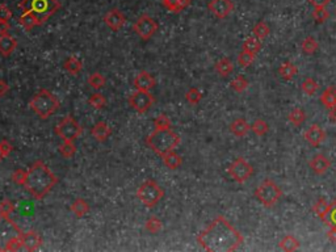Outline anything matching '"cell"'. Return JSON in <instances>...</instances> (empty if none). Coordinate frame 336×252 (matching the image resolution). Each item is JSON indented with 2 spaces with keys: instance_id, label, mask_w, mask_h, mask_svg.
I'll use <instances>...</instances> for the list:
<instances>
[{
  "instance_id": "44dd1931",
  "label": "cell",
  "mask_w": 336,
  "mask_h": 252,
  "mask_svg": "<svg viewBox=\"0 0 336 252\" xmlns=\"http://www.w3.org/2000/svg\"><path fill=\"white\" fill-rule=\"evenodd\" d=\"M250 130H251L250 124H248L244 118H236V120H234V121L231 122L230 131L234 134L235 137L238 138L246 137Z\"/></svg>"
},
{
  "instance_id": "ac0fdd59",
  "label": "cell",
  "mask_w": 336,
  "mask_h": 252,
  "mask_svg": "<svg viewBox=\"0 0 336 252\" xmlns=\"http://www.w3.org/2000/svg\"><path fill=\"white\" fill-rule=\"evenodd\" d=\"M42 246V238L34 230L23 234V248L27 251H35Z\"/></svg>"
},
{
  "instance_id": "8d00e7d4",
  "label": "cell",
  "mask_w": 336,
  "mask_h": 252,
  "mask_svg": "<svg viewBox=\"0 0 336 252\" xmlns=\"http://www.w3.org/2000/svg\"><path fill=\"white\" fill-rule=\"evenodd\" d=\"M88 104L91 106H94L95 109H102L106 105V98L105 96L100 92H95L94 94H91L88 98Z\"/></svg>"
},
{
  "instance_id": "277c9868",
  "label": "cell",
  "mask_w": 336,
  "mask_h": 252,
  "mask_svg": "<svg viewBox=\"0 0 336 252\" xmlns=\"http://www.w3.org/2000/svg\"><path fill=\"white\" fill-rule=\"evenodd\" d=\"M181 138L172 129H155L146 138V145L159 157L175 150L180 145Z\"/></svg>"
},
{
  "instance_id": "ee69618b",
  "label": "cell",
  "mask_w": 336,
  "mask_h": 252,
  "mask_svg": "<svg viewBox=\"0 0 336 252\" xmlns=\"http://www.w3.org/2000/svg\"><path fill=\"white\" fill-rule=\"evenodd\" d=\"M323 222H325L327 226H330V227H336V200L334 201L333 204H330V208H329V212H327V214L325 216V218H323Z\"/></svg>"
},
{
  "instance_id": "4dcf8cb0",
  "label": "cell",
  "mask_w": 336,
  "mask_h": 252,
  "mask_svg": "<svg viewBox=\"0 0 336 252\" xmlns=\"http://www.w3.org/2000/svg\"><path fill=\"white\" fill-rule=\"evenodd\" d=\"M260 49H262V39L255 37V35L248 37L243 43V50L250 51V53H254V54H256Z\"/></svg>"
},
{
  "instance_id": "74e56055",
  "label": "cell",
  "mask_w": 336,
  "mask_h": 252,
  "mask_svg": "<svg viewBox=\"0 0 336 252\" xmlns=\"http://www.w3.org/2000/svg\"><path fill=\"white\" fill-rule=\"evenodd\" d=\"M230 86L235 92L242 94V92H244V91L248 88V80H247L244 76H242V75H238V76L230 83Z\"/></svg>"
},
{
  "instance_id": "f546056e",
  "label": "cell",
  "mask_w": 336,
  "mask_h": 252,
  "mask_svg": "<svg viewBox=\"0 0 336 252\" xmlns=\"http://www.w3.org/2000/svg\"><path fill=\"white\" fill-rule=\"evenodd\" d=\"M280 248L288 252L297 251L298 248H300V240L293 235H286L284 236V239L280 242Z\"/></svg>"
},
{
  "instance_id": "f5cc1de1",
  "label": "cell",
  "mask_w": 336,
  "mask_h": 252,
  "mask_svg": "<svg viewBox=\"0 0 336 252\" xmlns=\"http://www.w3.org/2000/svg\"><path fill=\"white\" fill-rule=\"evenodd\" d=\"M331 0H309V3L313 5L314 8L319 7H327Z\"/></svg>"
},
{
  "instance_id": "9f6ffc18",
  "label": "cell",
  "mask_w": 336,
  "mask_h": 252,
  "mask_svg": "<svg viewBox=\"0 0 336 252\" xmlns=\"http://www.w3.org/2000/svg\"><path fill=\"white\" fill-rule=\"evenodd\" d=\"M327 236H329V239L333 242V243H336V227H330L329 232H327Z\"/></svg>"
},
{
  "instance_id": "836d02e7",
  "label": "cell",
  "mask_w": 336,
  "mask_h": 252,
  "mask_svg": "<svg viewBox=\"0 0 336 252\" xmlns=\"http://www.w3.org/2000/svg\"><path fill=\"white\" fill-rule=\"evenodd\" d=\"M252 33H254L255 37H258V38L260 39H264L269 35L270 29L266 21H259V23L254 27V29H252Z\"/></svg>"
},
{
  "instance_id": "d590c367",
  "label": "cell",
  "mask_w": 336,
  "mask_h": 252,
  "mask_svg": "<svg viewBox=\"0 0 336 252\" xmlns=\"http://www.w3.org/2000/svg\"><path fill=\"white\" fill-rule=\"evenodd\" d=\"M251 129H252V131L258 137H263V135H266L269 131V125L264 120H262V118H258V120H255V122L251 126Z\"/></svg>"
},
{
  "instance_id": "4fadbf2b",
  "label": "cell",
  "mask_w": 336,
  "mask_h": 252,
  "mask_svg": "<svg viewBox=\"0 0 336 252\" xmlns=\"http://www.w3.org/2000/svg\"><path fill=\"white\" fill-rule=\"evenodd\" d=\"M104 23L110 31L118 32L120 29L125 27L126 24V16L121 12V9L118 8H112L106 12L104 16Z\"/></svg>"
},
{
  "instance_id": "e575fe53",
  "label": "cell",
  "mask_w": 336,
  "mask_h": 252,
  "mask_svg": "<svg viewBox=\"0 0 336 252\" xmlns=\"http://www.w3.org/2000/svg\"><path fill=\"white\" fill-rule=\"evenodd\" d=\"M145 228L149 232H151V234H158V232L161 231L162 228H163V223H162V220H159L158 217L153 216V217H150L149 220H146Z\"/></svg>"
},
{
  "instance_id": "7c38bea8",
  "label": "cell",
  "mask_w": 336,
  "mask_h": 252,
  "mask_svg": "<svg viewBox=\"0 0 336 252\" xmlns=\"http://www.w3.org/2000/svg\"><path fill=\"white\" fill-rule=\"evenodd\" d=\"M129 104L138 113H146L153 106L154 97L150 91L137 90L129 96Z\"/></svg>"
},
{
  "instance_id": "b9f144b4",
  "label": "cell",
  "mask_w": 336,
  "mask_h": 252,
  "mask_svg": "<svg viewBox=\"0 0 336 252\" xmlns=\"http://www.w3.org/2000/svg\"><path fill=\"white\" fill-rule=\"evenodd\" d=\"M185 98H187V101L189 102V104H192V105H197V104L201 101V98H202V94H201V91H200L199 88L192 87V88H189V90L187 91Z\"/></svg>"
},
{
  "instance_id": "5bb4252c",
  "label": "cell",
  "mask_w": 336,
  "mask_h": 252,
  "mask_svg": "<svg viewBox=\"0 0 336 252\" xmlns=\"http://www.w3.org/2000/svg\"><path fill=\"white\" fill-rule=\"evenodd\" d=\"M209 11L218 19H226L234 9V4L231 0H210L207 4Z\"/></svg>"
},
{
  "instance_id": "d6986e66",
  "label": "cell",
  "mask_w": 336,
  "mask_h": 252,
  "mask_svg": "<svg viewBox=\"0 0 336 252\" xmlns=\"http://www.w3.org/2000/svg\"><path fill=\"white\" fill-rule=\"evenodd\" d=\"M16 47H17V39L13 35L9 33L0 34V54L3 57H9L16 50Z\"/></svg>"
},
{
  "instance_id": "cb8c5ba5",
  "label": "cell",
  "mask_w": 336,
  "mask_h": 252,
  "mask_svg": "<svg viewBox=\"0 0 336 252\" xmlns=\"http://www.w3.org/2000/svg\"><path fill=\"white\" fill-rule=\"evenodd\" d=\"M63 67H65V70H66L68 74L78 75L80 74L83 70V62L79 58H76L75 55H71V57H68V58L65 61Z\"/></svg>"
},
{
  "instance_id": "7bdbcfd3",
  "label": "cell",
  "mask_w": 336,
  "mask_h": 252,
  "mask_svg": "<svg viewBox=\"0 0 336 252\" xmlns=\"http://www.w3.org/2000/svg\"><path fill=\"white\" fill-rule=\"evenodd\" d=\"M301 90L305 92L306 94H309V96H313L315 92H317L318 90H319V84H318L314 79L311 78H307L303 80V83H302L301 86Z\"/></svg>"
},
{
  "instance_id": "7dc6e473",
  "label": "cell",
  "mask_w": 336,
  "mask_h": 252,
  "mask_svg": "<svg viewBox=\"0 0 336 252\" xmlns=\"http://www.w3.org/2000/svg\"><path fill=\"white\" fill-rule=\"evenodd\" d=\"M329 17H330V12L326 9V7L314 8L313 19L315 20L317 23H319V24L325 23L326 20H329Z\"/></svg>"
},
{
  "instance_id": "83f0119b",
  "label": "cell",
  "mask_w": 336,
  "mask_h": 252,
  "mask_svg": "<svg viewBox=\"0 0 336 252\" xmlns=\"http://www.w3.org/2000/svg\"><path fill=\"white\" fill-rule=\"evenodd\" d=\"M162 159H163V163H165L169 169H177L180 165H181V163H183V159H181V157H180L179 154L175 153V150H172L169 153L165 154V155L162 157Z\"/></svg>"
},
{
  "instance_id": "ba28073f",
  "label": "cell",
  "mask_w": 336,
  "mask_h": 252,
  "mask_svg": "<svg viewBox=\"0 0 336 252\" xmlns=\"http://www.w3.org/2000/svg\"><path fill=\"white\" fill-rule=\"evenodd\" d=\"M281 196L282 190L280 189V187L270 180V179H266L263 183H260V185L255 190V197L266 208L274 206L278 202V200L281 198Z\"/></svg>"
},
{
  "instance_id": "60d3db41",
  "label": "cell",
  "mask_w": 336,
  "mask_h": 252,
  "mask_svg": "<svg viewBox=\"0 0 336 252\" xmlns=\"http://www.w3.org/2000/svg\"><path fill=\"white\" fill-rule=\"evenodd\" d=\"M58 150L63 158H68V159L74 157L75 153H76V147H75L74 142L63 141V143L59 146Z\"/></svg>"
},
{
  "instance_id": "1f68e13d",
  "label": "cell",
  "mask_w": 336,
  "mask_h": 252,
  "mask_svg": "<svg viewBox=\"0 0 336 252\" xmlns=\"http://www.w3.org/2000/svg\"><path fill=\"white\" fill-rule=\"evenodd\" d=\"M288 118H289L290 124H293L294 126H301L306 120V113L301 108H294L289 113Z\"/></svg>"
},
{
  "instance_id": "4316f807",
  "label": "cell",
  "mask_w": 336,
  "mask_h": 252,
  "mask_svg": "<svg viewBox=\"0 0 336 252\" xmlns=\"http://www.w3.org/2000/svg\"><path fill=\"white\" fill-rule=\"evenodd\" d=\"M297 72H298L297 67L294 66L290 61L282 62L280 68H278V74H280V76H281L284 80H290V79H293L294 76L297 75Z\"/></svg>"
},
{
  "instance_id": "3957f363",
  "label": "cell",
  "mask_w": 336,
  "mask_h": 252,
  "mask_svg": "<svg viewBox=\"0 0 336 252\" xmlns=\"http://www.w3.org/2000/svg\"><path fill=\"white\" fill-rule=\"evenodd\" d=\"M21 228L8 216L0 214V251H19L23 248Z\"/></svg>"
},
{
  "instance_id": "db71d44e",
  "label": "cell",
  "mask_w": 336,
  "mask_h": 252,
  "mask_svg": "<svg viewBox=\"0 0 336 252\" xmlns=\"http://www.w3.org/2000/svg\"><path fill=\"white\" fill-rule=\"evenodd\" d=\"M9 92V86H8V83L5 82V80H3V79H0V97H3L4 94H8Z\"/></svg>"
},
{
  "instance_id": "8fae6325",
  "label": "cell",
  "mask_w": 336,
  "mask_h": 252,
  "mask_svg": "<svg viewBox=\"0 0 336 252\" xmlns=\"http://www.w3.org/2000/svg\"><path fill=\"white\" fill-rule=\"evenodd\" d=\"M158 28H159V25H158L157 21L149 15L139 16L137 21H135L133 25L134 32L137 33L138 37H141V38L145 39V41L150 39L155 33H157Z\"/></svg>"
},
{
  "instance_id": "6da1fadb",
  "label": "cell",
  "mask_w": 336,
  "mask_h": 252,
  "mask_svg": "<svg viewBox=\"0 0 336 252\" xmlns=\"http://www.w3.org/2000/svg\"><path fill=\"white\" fill-rule=\"evenodd\" d=\"M197 242L209 252H231L243 243L242 234L223 216H218L197 236Z\"/></svg>"
},
{
  "instance_id": "d4e9b609",
  "label": "cell",
  "mask_w": 336,
  "mask_h": 252,
  "mask_svg": "<svg viewBox=\"0 0 336 252\" xmlns=\"http://www.w3.org/2000/svg\"><path fill=\"white\" fill-rule=\"evenodd\" d=\"M321 102L327 108L331 109L334 106H336V88L334 86L327 87L321 96Z\"/></svg>"
},
{
  "instance_id": "603a6c76",
  "label": "cell",
  "mask_w": 336,
  "mask_h": 252,
  "mask_svg": "<svg viewBox=\"0 0 336 252\" xmlns=\"http://www.w3.org/2000/svg\"><path fill=\"white\" fill-rule=\"evenodd\" d=\"M70 210L76 218H83L90 212V205L87 204V201L84 198H76L70 206Z\"/></svg>"
},
{
  "instance_id": "680465c9",
  "label": "cell",
  "mask_w": 336,
  "mask_h": 252,
  "mask_svg": "<svg viewBox=\"0 0 336 252\" xmlns=\"http://www.w3.org/2000/svg\"><path fill=\"white\" fill-rule=\"evenodd\" d=\"M4 158H5V157H4L3 151H1V147H0V163H1V160H3Z\"/></svg>"
},
{
  "instance_id": "e0dca14e",
  "label": "cell",
  "mask_w": 336,
  "mask_h": 252,
  "mask_svg": "<svg viewBox=\"0 0 336 252\" xmlns=\"http://www.w3.org/2000/svg\"><path fill=\"white\" fill-rule=\"evenodd\" d=\"M330 167H331V161L323 154H317L310 160V168L315 175H323L329 171Z\"/></svg>"
},
{
  "instance_id": "681fc988",
  "label": "cell",
  "mask_w": 336,
  "mask_h": 252,
  "mask_svg": "<svg viewBox=\"0 0 336 252\" xmlns=\"http://www.w3.org/2000/svg\"><path fill=\"white\" fill-rule=\"evenodd\" d=\"M12 180H13V183L17 185H23L25 184V180H27V171L25 169H16L15 172L12 173Z\"/></svg>"
},
{
  "instance_id": "f35d334b",
  "label": "cell",
  "mask_w": 336,
  "mask_h": 252,
  "mask_svg": "<svg viewBox=\"0 0 336 252\" xmlns=\"http://www.w3.org/2000/svg\"><path fill=\"white\" fill-rule=\"evenodd\" d=\"M329 208L330 205L326 202V200H323V198H319V200L314 204L313 206V212L315 216H318L321 220H323L325 218V216L327 214V212H329Z\"/></svg>"
},
{
  "instance_id": "c3c4849f",
  "label": "cell",
  "mask_w": 336,
  "mask_h": 252,
  "mask_svg": "<svg viewBox=\"0 0 336 252\" xmlns=\"http://www.w3.org/2000/svg\"><path fill=\"white\" fill-rule=\"evenodd\" d=\"M13 212H15V205H13V202L9 198H4L0 202V214L9 217Z\"/></svg>"
},
{
  "instance_id": "f6af8a7d",
  "label": "cell",
  "mask_w": 336,
  "mask_h": 252,
  "mask_svg": "<svg viewBox=\"0 0 336 252\" xmlns=\"http://www.w3.org/2000/svg\"><path fill=\"white\" fill-rule=\"evenodd\" d=\"M255 55L256 54H254V53H250V51L247 50H242L240 51V54L238 55V63L242 67H248L250 64L254 63Z\"/></svg>"
},
{
  "instance_id": "9c48e42d",
  "label": "cell",
  "mask_w": 336,
  "mask_h": 252,
  "mask_svg": "<svg viewBox=\"0 0 336 252\" xmlns=\"http://www.w3.org/2000/svg\"><path fill=\"white\" fill-rule=\"evenodd\" d=\"M82 131V125L72 116H66L55 126V134L67 142H74L76 138H79Z\"/></svg>"
},
{
  "instance_id": "f907efd6",
  "label": "cell",
  "mask_w": 336,
  "mask_h": 252,
  "mask_svg": "<svg viewBox=\"0 0 336 252\" xmlns=\"http://www.w3.org/2000/svg\"><path fill=\"white\" fill-rule=\"evenodd\" d=\"M12 19V11L5 5L0 4V21H9Z\"/></svg>"
},
{
  "instance_id": "52a82bcc",
  "label": "cell",
  "mask_w": 336,
  "mask_h": 252,
  "mask_svg": "<svg viewBox=\"0 0 336 252\" xmlns=\"http://www.w3.org/2000/svg\"><path fill=\"white\" fill-rule=\"evenodd\" d=\"M137 197L146 208H155L165 197V190L159 187L157 181L147 179L137 189Z\"/></svg>"
},
{
  "instance_id": "2e32d148",
  "label": "cell",
  "mask_w": 336,
  "mask_h": 252,
  "mask_svg": "<svg viewBox=\"0 0 336 252\" xmlns=\"http://www.w3.org/2000/svg\"><path fill=\"white\" fill-rule=\"evenodd\" d=\"M303 137H305V139L309 142L310 145L317 147V146L321 145L322 142L326 139V131L319 125H311L309 129L306 130Z\"/></svg>"
},
{
  "instance_id": "484cf974",
  "label": "cell",
  "mask_w": 336,
  "mask_h": 252,
  "mask_svg": "<svg viewBox=\"0 0 336 252\" xmlns=\"http://www.w3.org/2000/svg\"><path fill=\"white\" fill-rule=\"evenodd\" d=\"M19 23L25 31H32L34 27H41L37 17L31 12H23V15L20 16Z\"/></svg>"
},
{
  "instance_id": "ab89813d",
  "label": "cell",
  "mask_w": 336,
  "mask_h": 252,
  "mask_svg": "<svg viewBox=\"0 0 336 252\" xmlns=\"http://www.w3.org/2000/svg\"><path fill=\"white\" fill-rule=\"evenodd\" d=\"M302 51L305 53V54H314L315 51H317L318 49V41L315 38H313V37H306L303 41H302Z\"/></svg>"
},
{
  "instance_id": "5b68a950",
  "label": "cell",
  "mask_w": 336,
  "mask_h": 252,
  "mask_svg": "<svg viewBox=\"0 0 336 252\" xmlns=\"http://www.w3.org/2000/svg\"><path fill=\"white\" fill-rule=\"evenodd\" d=\"M59 0H21L19 8L23 12H31L37 17L39 25H43L55 12L61 9Z\"/></svg>"
},
{
  "instance_id": "30bf717a",
  "label": "cell",
  "mask_w": 336,
  "mask_h": 252,
  "mask_svg": "<svg viewBox=\"0 0 336 252\" xmlns=\"http://www.w3.org/2000/svg\"><path fill=\"white\" fill-rule=\"evenodd\" d=\"M227 172L236 183H246L254 175V168L244 158H238L231 163Z\"/></svg>"
},
{
  "instance_id": "8992f818",
  "label": "cell",
  "mask_w": 336,
  "mask_h": 252,
  "mask_svg": "<svg viewBox=\"0 0 336 252\" xmlns=\"http://www.w3.org/2000/svg\"><path fill=\"white\" fill-rule=\"evenodd\" d=\"M59 100L55 97L54 94H51L49 90H39L37 94L32 97L29 101V106L31 109L38 116L41 120H46L50 116L59 109Z\"/></svg>"
},
{
  "instance_id": "11a10c76",
  "label": "cell",
  "mask_w": 336,
  "mask_h": 252,
  "mask_svg": "<svg viewBox=\"0 0 336 252\" xmlns=\"http://www.w3.org/2000/svg\"><path fill=\"white\" fill-rule=\"evenodd\" d=\"M11 29V24L9 21H0V34L8 33Z\"/></svg>"
},
{
  "instance_id": "9a60e30c",
  "label": "cell",
  "mask_w": 336,
  "mask_h": 252,
  "mask_svg": "<svg viewBox=\"0 0 336 252\" xmlns=\"http://www.w3.org/2000/svg\"><path fill=\"white\" fill-rule=\"evenodd\" d=\"M135 90H141V91H150L153 90L157 82L149 71H141L139 74L134 78L133 82Z\"/></svg>"
},
{
  "instance_id": "7402d4cb",
  "label": "cell",
  "mask_w": 336,
  "mask_h": 252,
  "mask_svg": "<svg viewBox=\"0 0 336 252\" xmlns=\"http://www.w3.org/2000/svg\"><path fill=\"white\" fill-rule=\"evenodd\" d=\"M192 0H162L163 7L171 13H180L191 5Z\"/></svg>"
},
{
  "instance_id": "ffe728a7",
  "label": "cell",
  "mask_w": 336,
  "mask_h": 252,
  "mask_svg": "<svg viewBox=\"0 0 336 252\" xmlns=\"http://www.w3.org/2000/svg\"><path fill=\"white\" fill-rule=\"evenodd\" d=\"M91 134L98 142H105L110 137L112 129H110V126L106 122L100 121L98 124H95L94 127L91 129Z\"/></svg>"
},
{
  "instance_id": "d6a6232c",
  "label": "cell",
  "mask_w": 336,
  "mask_h": 252,
  "mask_svg": "<svg viewBox=\"0 0 336 252\" xmlns=\"http://www.w3.org/2000/svg\"><path fill=\"white\" fill-rule=\"evenodd\" d=\"M87 82H88V84H90L94 90L98 91L105 86L106 79H105V76L100 74V72H94L92 75H90V78H88Z\"/></svg>"
},
{
  "instance_id": "7a4b0ae2",
  "label": "cell",
  "mask_w": 336,
  "mask_h": 252,
  "mask_svg": "<svg viewBox=\"0 0 336 252\" xmlns=\"http://www.w3.org/2000/svg\"><path fill=\"white\" fill-rule=\"evenodd\" d=\"M58 183V177L42 160L34 161L27 171V180L24 187L28 189L33 198L42 200L53 187Z\"/></svg>"
},
{
  "instance_id": "f1b7e54d",
  "label": "cell",
  "mask_w": 336,
  "mask_h": 252,
  "mask_svg": "<svg viewBox=\"0 0 336 252\" xmlns=\"http://www.w3.org/2000/svg\"><path fill=\"white\" fill-rule=\"evenodd\" d=\"M215 71L218 72L221 76L226 78L229 75L234 71V66H233V62H231L229 58H222L219 59L218 62L215 63Z\"/></svg>"
},
{
  "instance_id": "6f0895ef",
  "label": "cell",
  "mask_w": 336,
  "mask_h": 252,
  "mask_svg": "<svg viewBox=\"0 0 336 252\" xmlns=\"http://www.w3.org/2000/svg\"><path fill=\"white\" fill-rule=\"evenodd\" d=\"M329 117H330V120H331V121L336 122V106H334V108H331V109H330Z\"/></svg>"
},
{
  "instance_id": "816d5d0a",
  "label": "cell",
  "mask_w": 336,
  "mask_h": 252,
  "mask_svg": "<svg viewBox=\"0 0 336 252\" xmlns=\"http://www.w3.org/2000/svg\"><path fill=\"white\" fill-rule=\"evenodd\" d=\"M0 147H1V151H3L4 157L7 158L9 154L12 153V150H13V146L11 145V142H8L7 139H3V141H0Z\"/></svg>"
},
{
  "instance_id": "bcb514c9",
  "label": "cell",
  "mask_w": 336,
  "mask_h": 252,
  "mask_svg": "<svg viewBox=\"0 0 336 252\" xmlns=\"http://www.w3.org/2000/svg\"><path fill=\"white\" fill-rule=\"evenodd\" d=\"M154 125H155V129H171L172 122L168 116H166V114H159V116L154 120Z\"/></svg>"
}]
</instances>
